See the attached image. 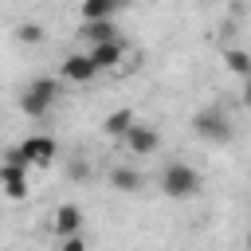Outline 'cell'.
<instances>
[{
    "mask_svg": "<svg viewBox=\"0 0 251 251\" xmlns=\"http://www.w3.org/2000/svg\"><path fill=\"white\" fill-rule=\"evenodd\" d=\"M200 188H204V176L188 161H169L161 169V192L169 200H192V196H200Z\"/></svg>",
    "mask_w": 251,
    "mask_h": 251,
    "instance_id": "obj_1",
    "label": "cell"
},
{
    "mask_svg": "<svg viewBox=\"0 0 251 251\" xmlns=\"http://www.w3.org/2000/svg\"><path fill=\"white\" fill-rule=\"evenodd\" d=\"M59 78H51V75H43V78H31L27 86H24V94H20V110L27 114V118H47L51 114V106H55V98H59Z\"/></svg>",
    "mask_w": 251,
    "mask_h": 251,
    "instance_id": "obj_2",
    "label": "cell"
},
{
    "mask_svg": "<svg viewBox=\"0 0 251 251\" xmlns=\"http://www.w3.org/2000/svg\"><path fill=\"white\" fill-rule=\"evenodd\" d=\"M192 133H196L200 141L227 145L235 129H231V118H227V110H220V106H204V110H196V114H192Z\"/></svg>",
    "mask_w": 251,
    "mask_h": 251,
    "instance_id": "obj_3",
    "label": "cell"
},
{
    "mask_svg": "<svg viewBox=\"0 0 251 251\" xmlns=\"http://www.w3.org/2000/svg\"><path fill=\"white\" fill-rule=\"evenodd\" d=\"M122 145H126L133 157H149V153L161 149V133H157V126H149V122H133L129 133L122 137Z\"/></svg>",
    "mask_w": 251,
    "mask_h": 251,
    "instance_id": "obj_4",
    "label": "cell"
},
{
    "mask_svg": "<svg viewBox=\"0 0 251 251\" xmlns=\"http://www.w3.org/2000/svg\"><path fill=\"white\" fill-rule=\"evenodd\" d=\"M16 149H20V157H24L27 165H39V169H43V165H51V161H55V153H59L55 137H47V133H31V137H24Z\"/></svg>",
    "mask_w": 251,
    "mask_h": 251,
    "instance_id": "obj_5",
    "label": "cell"
},
{
    "mask_svg": "<svg viewBox=\"0 0 251 251\" xmlns=\"http://www.w3.org/2000/svg\"><path fill=\"white\" fill-rule=\"evenodd\" d=\"M0 188L8 200H24L27 196V165H8L0 161Z\"/></svg>",
    "mask_w": 251,
    "mask_h": 251,
    "instance_id": "obj_6",
    "label": "cell"
},
{
    "mask_svg": "<svg viewBox=\"0 0 251 251\" xmlns=\"http://www.w3.org/2000/svg\"><path fill=\"white\" fill-rule=\"evenodd\" d=\"M86 55H90V63H94L98 71H118V63L126 59V43H122V39H110V43H94Z\"/></svg>",
    "mask_w": 251,
    "mask_h": 251,
    "instance_id": "obj_7",
    "label": "cell"
},
{
    "mask_svg": "<svg viewBox=\"0 0 251 251\" xmlns=\"http://www.w3.org/2000/svg\"><path fill=\"white\" fill-rule=\"evenodd\" d=\"M94 75H102V71L90 63V55H86V51H75V55H67V59H63V78H67V82H90Z\"/></svg>",
    "mask_w": 251,
    "mask_h": 251,
    "instance_id": "obj_8",
    "label": "cell"
},
{
    "mask_svg": "<svg viewBox=\"0 0 251 251\" xmlns=\"http://www.w3.org/2000/svg\"><path fill=\"white\" fill-rule=\"evenodd\" d=\"M51 227H55V235H59V239L78 235V231H82V208H78V204H59V208H55Z\"/></svg>",
    "mask_w": 251,
    "mask_h": 251,
    "instance_id": "obj_9",
    "label": "cell"
},
{
    "mask_svg": "<svg viewBox=\"0 0 251 251\" xmlns=\"http://www.w3.org/2000/svg\"><path fill=\"white\" fill-rule=\"evenodd\" d=\"M106 180H110V188L114 192H141V173L133 169V165H114L110 173H106Z\"/></svg>",
    "mask_w": 251,
    "mask_h": 251,
    "instance_id": "obj_10",
    "label": "cell"
},
{
    "mask_svg": "<svg viewBox=\"0 0 251 251\" xmlns=\"http://www.w3.org/2000/svg\"><path fill=\"white\" fill-rule=\"evenodd\" d=\"M133 122H137V118H133V110H129V106H122V110H110V114H106V122H102V133L122 141V137L129 133V126H133Z\"/></svg>",
    "mask_w": 251,
    "mask_h": 251,
    "instance_id": "obj_11",
    "label": "cell"
},
{
    "mask_svg": "<svg viewBox=\"0 0 251 251\" xmlns=\"http://www.w3.org/2000/svg\"><path fill=\"white\" fill-rule=\"evenodd\" d=\"M82 39L94 47V43H110V39H118V27H114V20H90V24H82Z\"/></svg>",
    "mask_w": 251,
    "mask_h": 251,
    "instance_id": "obj_12",
    "label": "cell"
},
{
    "mask_svg": "<svg viewBox=\"0 0 251 251\" xmlns=\"http://www.w3.org/2000/svg\"><path fill=\"white\" fill-rule=\"evenodd\" d=\"M224 67H227L231 75L247 78V75H251V55H247L243 47H227V51H224Z\"/></svg>",
    "mask_w": 251,
    "mask_h": 251,
    "instance_id": "obj_13",
    "label": "cell"
},
{
    "mask_svg": "<svg viewBox=\"0 0 251 251\" xmlns=\"http://www.w3.org/2000/svg\"><path fill=\"white\" fill-rule=\"evenodd\" d=\"M114 12H118L114 0H82V24H90V20H114Z\"/></svg>",
    "mask_w": 251,
    "mask_h": 251,
    "instance_id": "obj_14",
    "label": "cell"
},
{
    "mask_svg": "<svg viewBox=\"0 0 251 251\" xmlns=\"http://www.w3.org/2000/svg\"><path fill=\"white\" fill-rule=\"evenodd\" d=\"M16 39H20V43H43V27H39L35 20H24V24L16 27Z\"/></svg>",
    "mask_w": 251,
    "mask_h": 251,
    "instance_id": "obj_15",
    "label": "cell"
},
{
    "mask_svg": "<svg viewBox=\"0 0 251 251\" xmlns=\"http://www.w3.org/2000/svg\"><path fill=\"white\" fill-rule=\"evenodd\" d=\"M63 169H67V176H71V180H86V176H90L86 157H67V165H63Z\"/></svg>",
    "mask_w": 251,
    "mask_h": 251,
    "instance_id": "obj_16",
    "label": "cell"
},
{
    "mask_svg": "<svg viewBox=\"0 0 251 251\" xmlns=\"http://www.w3.org/2000/svg\"><path fill=\"white\" fill-rule=\"evenodd\" d=\"M59 251H86V239L82 235H67V239H59Z\"/></svg>",
    "mask_w": 251,
    "mask_h": 251,
    "instance_id": "obj_17",
    "label": "cell"
},
{
    "mask_svg": "<svg viewBox=\"0 0 251 251\" xmlns=\"http://www.w3.org/2000/svg\"><path fill=\"white\" fill-rule=\"evenodd\" d=\"M239 98H243V106H251V75L243 78V90H239Z\"/></svg>",
    "mask_w": 251,
    "mask_h": 251,
    "instance_id": "obj_18",
    "label": "cell"
},
{
    "mask_svg": "<svg viewBox=\"0 0 251 251\" xmlns=\"http://www.w3.org/2000/svg\"><path fill=\"white\" fill-rule=\"evenodd\" d=\"M114 4H118V8H129V4H133V0H114Z\"/></svg>",
    "mask_w": 251,
    "mask_h": 251,
    "instance_id": "obj_19",
    "label": "cell"
},
{
    "mask_svg": "<svg viewBox=\"0 0 251 251\" xmlns=\"http://www.w3.org/2000/svg\"><path fill=\"white\" fill-rule=\"evenodd\" d=\"M247 251H251V231H247Z\"/></svg>",
    "mask_w": 251,
    "mask_h": 251,
    "instance_id": "obj_20",
    "label": "cell"
}]
</instances>
